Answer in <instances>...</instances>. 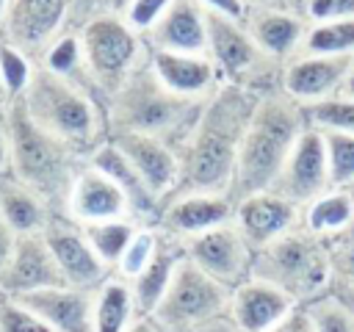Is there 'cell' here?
Returning <instances> with one entry per match:
<instances>
[{"label": "cell", "mask_w": 354, "mask_h": 332, "mask_svg": "<svg viewBox=\"0 0 354 332\" xmlns=\"http://www.w3.org/2000/svg\"><path fill=\"white\" fill-rule=\"evenodd\" d=\"M254 100H257L254 91H246L232 83H221L205 100L199 119L194 122L185 141L177 147L180 177L171 196L194 194V191H213V194L232 191L238 149Z\"/></svg>", "instance_id": "6da1fadb"}, {"label": "cell", "mask_w": 354, "mask_h": 332, "mask_svg": "<svg viewBox=\"0 0 354 332\" xmlns=\"http://www.w3.org/2000/svg\"><path fill=\"white\" fill-rule=\"evenodd\" d=\"M202 105L205 100L180 97L166 89L155 75L147 50V58L127 75V80L113 94H108L105 122L108 133H144L177 149L199 119Z\"/></svg>", "instance_id": "7a4b0ae2"}, {"label": "cell", "mask_w": 354, "mask_h": 332, "mask_svg": "<svg viewBox=\"0 0 354 332\" xmlns=\"http://www.w3.org/2000/svg\"><path fill=\"white\" fill-rule=\"evenodd\" d=\"M304 127L307 119L301 102L288 97L282 89L257 94L249 122L243 127L230 196L238 202L246 194L266 191Z\"/></svg>", "instance_id": "3957f363"}, {"label": "cell", "mask_w": 354, "mask_h": 332, "mask_svg": "<svg viewBox=\"0 0 354 332\" xmlns=\"http://www.w3.org/2000/svg\"><path fill=\"white\" fill-rule=\"evenodd\" d=\"M17 100L41 130L61 138L83 158H88L108 138L105 102L41 64L33 66L22 97Z\"/></svg>", "instance_id": "277c9868"}, {"label": "cell", "mask_w": 354, "mask_h": 332, "mask_svg": "<svg viewBox=\"0 0 354 332\" xmlns=\"http://www.w3.org/2000/svg\"><path fill=\"white\" fill-rule=\"evenodd\" d=\"M8 122H11V169L8 174L33 188L53 213H66V199L77 172L86 166L88 158L77 155L69 144L41 130L22 108L19 100L8 102Z\"/></svg>", "instance_id": "5b68a950"}, {"label": "cell", "mask_w": 354, "mask_h": 332, "mask_svg": "<svg viewBox=\"0 0 354 332\" xmlns=\"http://www.w3.org/2000/svg\"><path fill=\"white\" fill-rule=\"evenodd\" d=\"M252 277L277 285L296 304H310L329 290L326 241L299 224L254 249Z\"/></svg>", "instance_id": "8992f818"}, {"label": "cell", "mask_w": 354, "mask_h": 332, "mask_svg": "<svg viewBox=\"0 0 354 332\" xmlns=\"http://www.w3.org/2000/svg\"><path fill=\"white\" fill-rule=\"evenodd\" d=\"M77 33L88 77L102 100H108V94H113L127 80V75L147 58L144 36L122 14L102 11L83 22Z\"/></svg>", "instance_id": "52a82bcc"}, {"label": "cell", "mask_w": 354, "mask_h": 332, "mask_svg": "<svg viewBox=\"0 0 354 332\" xmlns=\"http://www.w3.org/2000/svg\"><path fill=\"white\" fill-rule=\"evenodd\" d=\"M207 22V44L205 53L210 55L221 83L241 86L246 91L263 94L271 89H279V72L282 64L268 58L243 22L205 11Z\"/></svg>", "instance_id": "ba28073f"}, {"label": "cell", "mask_w": 354, "mask_h": 332, "mask_svg": "<svg viewBox=\"0 0 354 332\" xmlns=\"http://www.w3.org/2000/svg\"><path fill=\"white\" fill-rule=\"evenodd\" d=\"M230 307V288L207 277L191 260H180L163 299L149 313L160 332H183L199 321L224 315Z\"/></svg>", "instance_id": "9c48e42d"}, {"label": "cell", "mask_w": 354, "mask_h": 332, "mask_svg": "<svg viewBox=\"0 0 354 332\" xmlns=\"http://www.w3.org/2000/svg\"><path fill=\"white\" fill-rule=\"evenodd\" d=\"M183 257L191 260L196 268H202L207 277L221 282L224 288L241 285L246 277H252V257L254 249L238 230L235 219L227 224H218L213 230H205L199 235L183 238Z\"/></svg>", "instance_id": "30bf717a"}, {"label": "cell", "mask_w": 354, "mask_h": 332, "mask_svg": "<svg viewBox=\"0 0 354 332\" xmlns=\"http://www.w3.org/2000/svg\"><path fill=\"white\" fill-rule=\"evenodd\" d=\"M69 28V0H8L0 25V39L22 50L33 64L58 33Z\"/></svg>", "instance_id": "8fae6325"}, {"label": "cell", "mask_w": 354, "mask_h": 332, "mask_svg": "<svg viewBox=\"0 0 354 332\" xmlns=\"http://www.w3.org/2000/svg\"><path fill=\"white\" fill-rule=\"evenodd\" d=\"M274 194L290 199L293 205L304 208L315 196H321L329 183V166H326V149H324V133L315 127H304L296 138L293 149L288 152L282 169L277 172L274 183L268 185Z\"/></svg>", "instance_id": "7c38bea8"}, {"label": "cell", "mask_w": 354, "mask_h": 332, "mask_svg": "<svg viewBox=\"0 0 354 332\" xmlns=\"http://www.w3.org/2000/svg\"><path fill=\"white\" fill-rule=\"evenodd\" d=\"M61 274L64 282L72 288H83V290H97L113 271L97 257V252L91 249L88 238L83 235V227L66 216H53L47 221V227L41 230Z\"/></svg>", "instance_id": "4fadbf2b"}, {"label": "cell", "mask_w": 354, "mask_h": 332, "mask_svg": "<svg viewBox=\"0 0 354 332\" xmlns=\"http://www.w3.org/2000/svg\"><path fill=\"white\" fill-rule=\"evenodd\" d=\"M354 55V53H351ZM351 55H321V53H296L282 64L279 89L296 102L307 105L332 94H340Z\"/></svg>", "instance_id": "5bb4252c"}, {"label": "cell", "mask_w": 354, "mask_h": 332, "mask_svg": "<svg viewBox=\"0 0 354 332\" xmlns=\"http://www.w3.org/2000/svg\"><path fill=\"white\" fill-rule=\"evenodd\" d=\"M66 285L64 274L44 241L41 232H25L17 235L14 252L0 274V293L6 296H25L41 288Z\"/></svg>", "instance_id": "9a60e30c"}, {"label": "cell", "mask_w": 354, "mask_h": 332, "mask_svg": "<svg viewBox=\"0 0 354 332\" xmlns=\"http://www.w3.org/2000/svg\"><path fill=\"white\" fill-rule=\"evenodd\" d=\"M232 219H235V199L230 194L194 191V194L169 196L163 202L158 230L183 241L205 230H213L218 224H227Z\"/></svg>", "instance_id": "2e32d148"}, {"label": "cell", "mask_w": 354, "mask_h": 332, "mask_svg": "<svg viewBox=\"0 0 354 332\" xmlns=\"http://www.w3.org/2000/svg\"><path fill=\"white\" fill-rule=\"evenodd\" d=\"M235 224L252 249L266 246L282 232L301 224V208L290 199L274 194L271 188L246 194L235 202Z\"/></svg>", "instance_id": "e0dca14e"}, {"label": "cell", "mask_w": 354, "mask_h": 332, "mask_svg": "<svg viewBox=\"0 0 354 332\" xmlns=\"http://www.w3.org/2000/svg\"><path fill=\"white\" fill-rule=\"evenodd\" d=\"M88 163L97 166L100 172H105L127 196V208H130V219L136 224H147V227H158L160 221V210H163V199L144 183V177L136 172V166L127 160V155L111 141L105 138L91 155Z\"/></svg>", "instance_id": "ac0fdd59"}, {"label": "cell", "mask_w": 354, "mask_h": 332, "mask_svg": "<svg viewBox=\"0 0 354 332\" xmlns=\"http://www.w3.org/2000/svg\"><path fill=\"white\" fill-rule=\"evenodd\" d=\"M66 219L77 224H91V221H105V219H130L127 196L122 188L97 166L86 160V166L77 172L69 199H66Z\"/></svg>", "instance_id": "d6986e66"}, {"label": "cell", "mask_w": 354, "mask_h": 332, "mask_svg": "<svg viewBox=\"0 0 354 332\" xmlns=\"http://www.w3.org/2000/svg\"><path fill=\"white\" fill-rule=\"evenodd\" d=\"M108 138L127 155V160L136 166V172L144 177V183L166 202L180 177L177 149L171 144H166L155 136H144V133H108Z\"/></svg>", "instance_id": "ffe728a7"}, {"label": "cell", "mask_w": 354, "mask_h": 332, "mask_svg": "<svg viewBox=\"0 0 354 332\" xmlns=\"http://www.w3.org/2000/svg\"><path fill=\"white\" fill-rule=\"evenodd\" d=\"M14 299L25 302L53 332H94V290L55 285Z\"/></svg>", "instance_id": "44dd1931"}, {"label": "cell", "mask_w": 354, "mask_h": 332, "mask_svg": "<svg viewBox=\"0 0 354 332\" xmlns=\"http://www.w3.org/2000/svg\"><path fill=\"white\" fill-rule=\"evenodd\" d=\"M149 50V64L160 83L180 97L207 100L218 86L221 77L207 53H177V50Z\"/></svg>", "instance_id": "7402d4cb"}, {"label": "cell", "mask_w": 354, "mask_h": 332, "mask_svg": "<svg viewBox=\"0 0 354 332\" xmlns=\"http://www.w3.org/2000/svg\"><path fill=\"white\" fill-rule=\"evenodd\" d=\"M293 307L299 304L277 285L257 277H246L241 285L230 290L227 313L243 332H266L277 321H282Z\"/></svg>", "instance_id": "603a6c76"}, {"label": "cell", "mask_w": 354, "mask_h": 332, "mask_svg": "<svg viewBox=\"0 0 354 332\" xmlns=\"http://www.w3.org/2000/svg\"><path fill=\"white\" fill-rule=\"evenodd\" d=\"M243 25L268 58H274L277 64H285L301 50L310 22L299 8L268 6V8H249Z\"/></svg>", "instance_id": "cb8c5ba5"}, {"label": "cell", "mask_w": 354, "mask_h": 332, "mask_svg": "<svg viewBox=\"0 0 354 332\" xmlns=\"http://www.w3.org/2000/svg\"><path fill=\"white\" fill-rule=\"evenodd\" d=\"M147 47L152 50H177V53H205L207 22L199 0H171L160 19L144 33Z\"/></svg>", "instance_id": "d4e9b609"}, {"label": "cell", "mask_w": 354, "mask_h": 332, "mask_svg": "<svg viewBox=\"0 0 354 332\" xmlns=\"http://www.w3.org/2000/svg\"><path fill=\"white\" fill-rule=\"evenodd\" d=\"M180 260H183V243L177 238L160 232V241H158V249H155L152 260L133 279H127L138 315H149L158 307V302L163 299Z\"/></svg>", "instance_id": "484cf974"}, {"label": "cell", "mask_w": 354, "mask_h": 332, "mask_svg": "<svg viewBox=\"0 0 354 332\" xmlns=\"http://www.w3.org/2000/svg\"><path fill=\"white\" fill-rule=\"evenodd\" d=\"M0 216L8 221V227L17 235H25V232H41L47 221L58 213H53V208L33 188H28L11 174H3L0 177Z\"/></svg>", "instance_id": "4316f807"}, {"label": "cell", "mask_w": 354, "mask_h": 332, "mask_svg": "<svg viewBox=\"0 0 354 332\" xmlns=\"http://www.w3.org/2000/svg\"><path fill=\"white\" fill-rule=\"evenodd\" d=\"M354 224V188H326L301 208V227L329 241Z\"/></svg>", "instance_id": "83f0119b"}, {"label": "cell", "mask_w": 354, "mask_h": 332, "mask_svg": "<svg viewBox=\"0 0 354 332\" xmlns=\"http://www.w3.org/2000/svg\"><path fill=\"white\" fill-rule=\"evenodd\" d=\"M138 315L130 282L119 274H111L94 290V332H124L127 324Z\"/></svg>", "instance_id": "f1b7e54d"}, {"label": "cell", "mask_w": 354, "mask_h": 332, "mask_svg": "<svg viewBox=\"0 0 354 332\" xmlns=\"http://www.w3.org/2000/svg\"><path fill=\"white\" fill-rule=\"evenodd\" d=\"M39 64L47 66L50 72H55V75H61V77H66V80L88 89L91 94H97L102 100V94L97 91V86L88 77V69H86V61H83V47H80V33L75 28H66L64 33H58L55 42L44 50V55H41Z\"/></svg>", "instance_id": "f546056e"}, {"label": "cell", "mask_w": 354, "mask_h": 332, "mask_svg": "<svg viewBox=\"0 0 354 332\" xmlns=\"http://www.w3.org/2000/svg\"><path fill=\"white\" fill-rule=\"evenodd\" d=\"M83 227V235L88 238L91 249L97 252V257L111 268L116 271L133 232H136V221L122 216V219H105V221H91V224H80Z\"/></svg>", "instance_id": "4dcf8cb0"}, {"label": "cell", "mask_w": 354, "mask_h": 332, "mask_svg": "<svg viewBox=\"0 0 354 332\" xmlns=\"http://www.w3.org/2000/svg\"><path fill=\"white\" fill-rule=\"evenodd\" d=\"M299 53L321 55H351L354 53V17L310 22Z\"/></svg>", "instance_id": "1f68e13d"}, {"label": "cell", "mask_w": 354, "mask_h": 332, "mask_svg": "<svg viewBox=\"0 0 354 332\" xmlns=\"http://www.w3.org/2000/svg\"><path fill=\"white\" fill-rule=\"evenodd\" d=\"M329 293L354 304V224L326 241Z\"/></svg>", "instance_id": "d6a6232c"}, {"label": "cell", "mask_w": 354, "mask_h": 332, "mask_svg": "<svg viewBox=\"0 0 354 332\" xmlns=\"http://www.w3.org/2000/svg\"><path fill=\"white\" fill-rule=\"evenodd\" d=\"M304 119L315 130H335V133H351L354 136V97L346 94H332L315 102L301 105Z\"/></svg>", "instance_id": "836d02e7"}, {"label": "cell", "mask_w": 354, "mask_h": 332, "mask_svg": "<svg viewBox=\"0 0 354 332\" xmlns=\"http://www.w3.org/2000/svg\"><path fill=\"white\" fill-rule=\"evenodd\" d=\"M324 149H326L329 183L335 188H354V136L326 130L324 133Z\"/></svg>", "instance_id": "e575fe53"}, {"label": "cell", "mask_w": 354, "mask_h": 332, "mask_svg": "<svg viewBox=\"0 0 354 332\" xmlns=\"http://www.w3.org/2000/svg\"><path fill=\"white\" fill-rule=\"evenodd\" d=\"M304 307L313 318L315 332H354V304L343 302L340 296L326 290Z\"/></svg>", "instance_id": "d590c367"}, {"label": "cell", "mask_w": 354, "mask_h": 332, "mask_svg": "<svg viewBox=\"0 0 354 332\" xmlns=\"http://www.w3.org/2000/svg\"><path fill=\"white\" fill-rule=\"evenodd\" d=\"M158 241H160V230H158V227L138 224L113 274H119L122 279H133V277L152 260V255H155V249H158Z\"/></svg>", "instance_id": "8d00e7d4"}, {"label": "cell", "mask_w": 354, "mask_h": 332, "mask_svg": "<svg viewBox=\"0 0 354 332\" xmlns=\"http://www.w3.org/2000/svg\"><path fill=\"white\" fill-rule=\"evenodd\" d=\"M33 66L36 64L22 50H17V47H11L8 42L0 39V80H3L8 102L22 97V91H25L30 75H33Z\"/></svg>", "instance_id": "74e56055"}, {"label": "cell", "mask_w": 354, "mask_h": 332, "mask_svg": "<svg viewBox=\"0 0 354 332\" xmlns=\"http://www.w3.org/2000/svg\"><path fill=\"white\" fill-rule=\"evenodd\" d=\"M0 332H53L25 302L0 293Z\"/></svg>", "instance_id": "f35d334b"}, {"label": "cell", "mask_w": 354, "mask_h": 332, "mask_svg": "<svg viewBox=\"0 0 354 332\" xmlns=\"http://www.w3.org/2000/svg\"><path fill=\"white\" fill-rule=\"evenodd\" d=\"M169 3L171 0H130V6L124 8V19L144 36L158 19H160V14L169 8Z\"/></svg>", "instance_id": "ab89813d"}, {"label": "cell", "mask_w": 354, "mask_h": 332, "mask_svg": "<svg viewBox=\"0 0 354 332\" xmlns=\"http://www.w3.org/2000/svg\"><path fill=\"white\" fill-rule=\"evenodd\" d=\"M301 11L307 22L343 19V17H354V0H304Z\"/></svg>", "instance_id": "60d3db41"}, {"label": "cell", "mask_w": 354, "mask_h": 332, "mask_svg": "<svg viewBox=\"0 0 354 332\" xmlns=\"http://www.w3.org/2000/svg\"><path fill=\"white\" fill-rule=\"evenodd\" d=\"M266 332H315V326H313V318H310L307 307L299 304V307H293L282 321H277V324H274L271 329H266Z\"/></svg>", "instance_id": "b9f144b4"}, {"label": "cell", "mask_w": 354, "mask_h": 332, "mask_svg": "<svg viewBox=\"0 0 354 332\" xmlns=\"http://www.w3.org/2000/svg\"><path fill=\"white\" fill-rule=\"evenodd\" d=\"M11 169V122H8V100H0V177Z\"/></svg>", "instance_id": "7bdbcfd3"}, {"label": "cell", "mask_w": 354, "mask_h": 332, "mask_svg": "<svg viewBox=\"0 0 354 332\" xmlns=\"http://www.w3.org/2000/svg\"><path fill=\"white\" fill-rule=\"evenodd\" d=\"M105 11V0H69V28H80L91 17Z\"/></svg>", "instance_id": "ee69618b"}, {"label": "cell", "mask_w": 354, "mask_h": 332, "mask_svg": "<svg viewBox=\"0 0 354 332\" xmlns=\"http://www.w3.org/2000/svg\"><path fill=\"white\" fill-rule=\"evenodd\" d=\"M199 6H202L205 11H213V14H221V17L238 19V22H243V19H246V14H249L246 0H199Z\"/></svg>", "instance_id": "f6af8a7d"}, {"label": "cell", "mask_w": 354, "mask_h": 332, "mask_svg": "<svg viewBox=\"0 0 354 332\" xmlns=\"http://www.w3.org/2000/svg\"><path fill=\"white\" fill-rule=\"evenodd\" d=\"M183 332H243V329L230 318V313H224V315L199 321V324H194V326H188V329H183Z\"/></svg>", "instance_id": "bcb514c9"}, {"label": "cell", "mask_w": 354, "mask_h": 332, "mask_svg": "<svg viewBox=\"0 0 354 332\" xmlns=\"http://www.w3.org/2000/svg\"><path fill=\"white\" fill-rule=\"evenodd\" d=\"M14 243H17V232L8 227V221L0 216V274H3V268H6V263H8V257H11V252H14Z\"/></svg>", "instance_id": "7dc6e473"}, {"label": "cell", "mask_w": 354, "mask_h": 332, "mask_svg": "<svg viewBox=\"0 0 354 332\" xmlns=\"http://www.w3.org/2000/svg\"><path fill=\"white\" fill-rule=\"evenodd\" d=\"M124 332H160V326L155 324L152 315H136V318L127 324Z\"/></svg>", "instance_id": "c3c4849f"}, {"label": "cell", "mask_w": 354, "mask_h": 332, "mask_svg": "<svg viewBox=\"0 0 354 332\" xmlns=\"http://www.w3.org/2000/svg\"><path fill=\"white\" fill-rule=\"evenodd\" d=\"M304 0H246L249 8H268V6H285V8H299L301 11ZM304 14V11H301Z\"/></svg>", "instance_id": "681fc988"}, {"label": "cell", "mask_w": 354, "mask_h": 332, "mask_svg": "<svg viewBox=\"0 0 354 332\" xmlns=\"http://www.w3.org/2000/svg\"><path fill=\"white\" fill-rule=\"evenodd\" d=\"M340 94H346V97H354V55H351V66H348V72H346V80H343V89H340Z\"/></svg>", "instance_id": "f907efd6"}, {"label": "cell", "mask_w": 354, "mask_h": 332, "mask_svg": "<svg viewBox=\"0 0 354 332\" xmlns=\"http://www.w3.org/2000/svg\"><path fill=\"white\" fill-rule=\"evenodd\" d=\"M127 6L130 0H105V11H113V14H124Z\"/></svg>", "instance_id": "816d5d0a"}, {"label": "cell", "mask_w": 354, "mask_h": 332, "mask_svg": "<svg viewBox=\"0 0 354 332\" xmlns=\"http://www.w3.org/2000/svg\"><path fill=\"white\" fill-rule=\"evenodd\" d=\"M6 6H8V0H0V25H3V17H6Z\"/></svg>", "instance_id": "f5cc1de1"}, {"label": "cell", "mask_w": 354, "mask_h": 332, "mask_svg": "<svg viewBox=\"0 0 354 332\" xmlns=\"http://www.w3.org/2000/svg\"><path fill=\"white\" fill-rule=\"evenodd\" d=\"M0 100H8V97H6V89H3V80H0Z\"/></svg>", "instance_id": "db71d44e"}]
</instances>
